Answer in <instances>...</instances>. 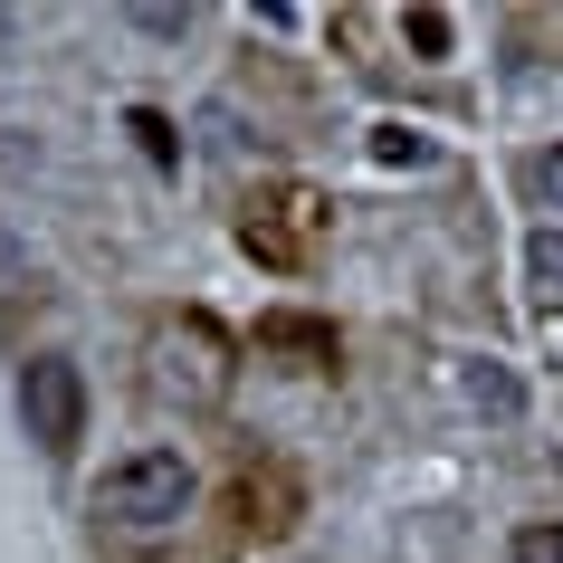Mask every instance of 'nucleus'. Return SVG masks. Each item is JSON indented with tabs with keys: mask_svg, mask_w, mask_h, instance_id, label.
<instances>
[{
	"mask_svg": "<svg viewBox=\"0 0 563 563\" xmlns=\"http://www.w3.org/2000/svg\"><path fill=\"white\" fill-rule=\"evenodd\" d=\"M144 383H153V401H181V411L230 401V344H220V325H201V316L153 325V344H144Z\"/></svg>",
	"mask_w": 563,
	"mask_h": 563,
	"instance_id": "1",
	"label": "nucleus"
},
{
	"mask_svg": "<svg viewBox=\"0 0 563 563\" xmlns=\"http://www.w3.org/2000/svg\"><path fill=\"white\" fill-rule=\"evenodd\" d=\"M181 506H191L181 449H134V459H115L96 477V516H115V526H173Z\"/></svg>",
	"mask_w": 563,
	"mask_h": 563,
	"instance_id": "2",
	"label": "nucleus"
},
{
	"mask_svg": "<svg viewBox=\"0 0 563 563\" xmlns=\"http://www.w3.org/2000/svg\"><path fill=\"white\" fill-rule=\"evenodd\" d=\"M316 239H325V201H316L306 181L258 191V201L239 210V249H249L258 267H277V277H297V267L316 258Z\"/></svg>",
	"mask_w": 563,
	"mask_h": 563,
	"instance_id": "3",
	"label": "nucleus"
},
{
	"mask_svg": "<svg viewBox=\"0 0 563 563\" xmlns=\"http://www.w3.org/2000/svg\"><path fill=\"white\" fill-rule=\"evenodd\" d=\"M20 411H30V440L48 449V459H67V449L87 440V383H77V363L38 354L30 373H20Z\"/></svg>",
	"mask_w": 563,
	"mask_h": 563,
	"instance_id": "4",
	"label": "nucleus"
},
{
	"mask_svg": "<svg viewBox=\"0 0 563 563\" xmlns=\"http://www.w3.org/2000/svg\"><path fill=\"white\" fill-rule=\"evenodd\" d=\"M239 506H249V534H287V477H277V468L239 477Z\"/></svg>",
	"mask_w": 563,
	"mask_h": 563,
	"instance_id": "5",
	"label": "nucleus"
},
{
	"mask_svg": "<svg viewBox=\"0 0 563 563\" xmlns=\"http://www.w3.org/2000/svg\"><path fill=\"white\" fill-rule=\"evenodd\" d=\"M258 344H277V354H316V363H334V325H316V316H267V325H258Z\"/></svg>",
	"mask_w": 563,
	"mask_h": 563,
	"instance_id": "6",
	"label": "nucleus"
},
{
	"mask_svg": "<svg viewBox=\"0 0 563 563\" xmlns=\"http://www.w3.org/2000/svg\"><path fill=\"white\" fill-rule=\"evenodd\" d=\"M526 277L544 287V297H563V230H534L526 239Z\"/></svg>",
	"mask_w": 563,
	"mask_h": 563,
	"instance_id": "7",
	"label": "nucleus"
},
{
	"mask_svg": "<svg viewBox=\"0 0 563 563\" xmlns=\"http://www.w3.org/2000/svg\"><path fill=\"white\" fill-rule=\"evenodd\" d=\"M373 163H430V134H411V124H373Z\"/></svg>",
	"mask_w": 563,
	"mask_h": 563,
	"instance_id": "8",
	"label": "nucleus"
},
{
	"mask_svg": "<svg viewBox=\"0 0 563 563\" xmlns=\"http://www.w3.org/2000/svg\"><path fill=\"white\" fill-rule=\"evenodd\" d=\"M401 38H411L420 58H449V10H411V20H401Z\"/></svg>",
	"mask_w": 563,
	"mask_h": 563,
	"instance_id": "9",
	"label": "nucleus"
},
{
	"mask_svg": "<svg viewBox=\"0 0 563 563\" xmlns=\"http://www.w3.org/2000/svg\"><path fill=\"white\" fill-rule=\"evenodd\" d=\"M468 391H477V401H487V411H516V401H526V391L506 383L497 363H477V373H468Z\"/></svg>",
	"mask_w": 563,
	"mask_h": 563,
	"instance_id": "10",
	"label": "nucleus"
},
{
	"mask_svg": "<svg viewBox=\"0 0 563 563\" xmlns=\"http://www.w3.org/2000/svg\"><path fill=\"white\" fill-rule=\"evenodd\" d=\"M516 563H563V526H526L516 534Z\"/></svg>",
	"mask_w": 563,
	"mask_h": 563,
	"instance_id": "11",
	"label": "nucleus"
},
{
	"mask_svg": "<svg viewBox=\"0 0 563 563\" xmlns=\"http://www.w3.org/2000/svg\"><path fill=\"white\" fill-rule=\"evenodd\" d=\"M20 287H30V249L0 230V297H20Z\"/></svg>",
	"mask_w": 563,
	"mask_h": 563,
	"instance_id": "12",
	"label": "nucleus"
},
{
	"mask_svg": "<svg viewBox=\"0 0 563 563\" xmlns=\"http://www.w3.org/2000/svg\"><path fill=\"white\" fill-rule=\"evenodd\" d=\"M534 191H544V201H554V210H563V144H554V153H544V163H534Z\"/></svg>",
	"mask_w": 563,
	"mask_h": 563,
	"instance_id": "13",
	"label": "nucleus"
},
{
	"mask_svg": "<svg viewBox=\"0 0 563 563\" xmlns=\"http://www.w3.org/2000/svg\"><path fill=\"white\" fill-rule=\"evenodd\" d=\"M554 354H563V316H554Z\"/></svg>",
	"mask_w": 563,
	"mask_h": 563,
	"instance_id": "14",
	"label": "nucleus"
}]
</instances>
